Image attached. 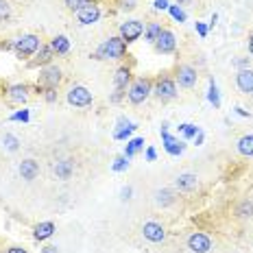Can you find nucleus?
I'll list each match as a JSON object with an SVG mask.
<instances>
[{"mask_svg": "<svg viewBox=\"0 0 253 253\" xmlns=\"http://www.w3.org/2000/svg\"><path fill=\"white\" fill-rule=\"evenodd\" d=\"M208 101L214 105V107H220V94H218V87H216L214 79H210V89H208Z\"/></svg>", "mask_w": 253, "mask_h": 253, "instance_id": "nucleus-27", "label": "nucleus"}, {"mask_svg": "<svg viewBox=\"0 0 253 253\" xmlns=\"http://www.w3.org/2000/svg\"><path fill=\"white\" fill-rule=\"evenodd\" d=\"M61 83V68L59 66H46L40 70V85L44 89H55Z\"/></svg>", "mask_w": 253, "mask_h": 253, "instance_id": "nucleus-5", "label": "nucleus"}, {"mask_svg": "<svg viewBox=\"0 0 253 253\" xmlns=\"http://www.w3.org/2000/svg\"><path fill=\"white\" fill-rule=\"evenodd\" d=\"M135 129H138V125H131V123H126L125 118H120L118 120V129L114 131V138L116 140H126Z\"/></svg>", "mask_w": 253, "mask_h": 253, "instance_id": "nucleus-21", "label": "nucleus"}, {"mask_svg": "<svg viewBox=\"0 0 253 253\" xmlns=\"http://www.w3.org/2000/svg\"><path fill=\"white\" fill-rule=\"evenodd\" d=\"M175 188L181 190V192H192V190L199 188V177L192 175V172H183L175 179Z\"/></svg>", "mask_w": 253, "mask_h": 253, "instance_id": "nucleus-14", "label": "nucleus"}, {"mask_svg": "<svg viewBox=\"0 0 253 253\" xmlns=\"http://www.w3.org/2000/svg\"><path fill=\"white\" fill-rule=\"evenodd\" d=\"M197 33L201 35V38H205V35H208V26H205L203 22H197Z\"/></svg>", "mask_w": 253, "mask_h": 253, "instance_id": "nucleus-40", "label": "nucleus"}, {"mask_svg": "<svg viewBox=\"0 0 253 253\" xmlns=\"http://www.w3.org/2000/svg\"><path fill=\"white\" fill-rule=\"evenodd\" d=\"M114 85L118 92H125L131 85V68L129 66H120L114 75Z\"/></svg>", "mask_w": 253, "mask_h": 253, "instance_id": "nucleus-15", "label": "nucleus"}, {"mask_svg": "<svg viewBox=\"0 0 253 253\" xmlns=\"http://www.w3.org/2000/svg\"><path fill=\"white\" fill-rule=\"evenodd\" d=\"M142 33H144V24H142L140 20H129V22H123V24H120V38H123L126 44L135 42Z\"/></svg>", "mask_w": 253, "mask_h": 253, "instance_id": "nucleus-7", "label": "nucleus"}, {"mask_svg": "<svg viewBox=\"0 0 253 253\" xmlns=\"http://www.w3.org/2000/svg\"><path fill=\"white\" fill-rule=\"evenodd\" d=\"M125 55H126V42L120 38H109V40H105L101 46L96 48V52H94V57L96 59H114V61H120V59H125Z\"/></svg>", "mask_w": 253, "mask_h": 253, "instance_id": "nucleus-1", "label": "nucleus"}, {"mask_svg": "<svg viewBox=\"0 0 253 253\" xmlns=\"http://www.w3.org/2000/svg\"><path fill=\"white\" fill-rule=\"evenodd\" d=\"M236 149H238L240 155L245 157H253V133H247L236 142Z\"/></svg>", "mask_w": 253, "mask_h": 253, "instance_id": "nucleus-22", "label": "nucleus"}, {"mask_svg": "<svg viewBox=\"0 0 253 253\" xmlns=\"http://www.w3.org/2000/svg\"><path fill=\"white\" fill-rule=\"evenodd\" d=\"M151 92H153L151 81L144 79V77H140L131 83L129 89H126V98H129V103H133V105H142L146 98L151 96Z\"/></svg>", "mask_w": 253, "mask_h": 253, "instance_id": "nucleus-2", "label": "nucleus"}, {"mask_svg": "<svg viewBox=\"0 0 253 253\" xmlns=\"http://www.w3.org/2000/svg\"><path fill=\"white\" fill-rule=\"evenodd\" d=\"M42 253H59V249H57V247H52V245H48V247H44V249H42Z\"/></svg>", "mask_w": 253, "mask_h": 253, "instance_id": "nucleus-43", "label": "nucleus"}, {"mask_svg": "<svg viewBox=\"0 0 253 253\" xmlns=\"http://www.w3.org/2000/svg\"><path fill=\"white\" fill-rule=\"evenodd\" d=\"M9 15H11V4L7 0H0V22H4Z\"/></svg>", "mask_w": 253, "mask_h": 253, "instance_id": "nucleus-34", "label": "nucleus"}, {"mask_svg": "<svg viewBox=\"0 0 253 253\" xmlns=\"http://www.w3.org/2000/svg\"><path fill=\"white\" fill-rule=\"evenodd\" d=\"M87 2H92V0H66V7L68 9H70V11H79V9H81V7H85V4Z\"/></svg>", "mask_w": 253, "mask_h": 253, "instance_id": "nucleus-33", "label": "nucleus"}, {"mask_svg": "<svg viewBox=\"0 0 253 253\" xmlns=\"http://www.w3.org/2000/svg\"><path fill=\"white\" fill-rule=\"evenodd\" d=\"M162 140H164V149L170 153V155H181L183 149H186V144H183L181 140L172 138L168 131H162Z\"/></svg>", "mask_w": 253, "mask_h": 253, "instance_id": "nucleus-16", "label": "nucleus"}, {"mask_svg": "<svg viewBox=\"0 0 253 253\" xmlns=\"http://www.w3.org/2000/svg\"><path fill=\"white\" fill-rule=\"evenodd\" d=\"M120 194H123V199H125V201H126V199H131V188H129V186L123 188V192H120Z\"/></svg>", "mask_w": 253, "mask_h": 253, "instance_id": "nucleus-44", "label": "nucleus"}, {"mask_svg": "<svg viewBox=\"0 0 253 253\" xmlns=\"http://www.w3.org/2000/svg\"><path fill=\"white\" fill-rule=\"evenodd\" d=\"M168 11H170V15L177 20V22H186V11H183L181 7H177V4H170V7H168Z\"/></svg>", "mask_w": 253, "mask_h": 253, "instance_id": "nucleus-32", "label": "nucleus"}, {"mask_svg": "<svg viewBox=\"0 0 253 253\" xmlns=\"http://www.w3.org/2000/svg\"><path fill=\"white\" fill-rule=\"evenodd\" d=\"M186 2H190V0H179V4H186Z\"/></svg>", "mask_w": 253, "mask_h": 253, "instance_id": "nucleus-49", "label": "nucleus"}, {"mask_svg": "<svg viewBox=\"0 0 253 253\" xmlns=\"http://www.w3.org/2000/svg\"><path fill=\"white\" fill-rule=\"evenodd\" d=\"M153 94H155V96L160 98L162 103L172 101V98L177 96V83H175V79H170V77H160V79L155 81Z\"/></svg>", "mask_w": 253, "mask_h": 253, "instance_id": "nucleus-4", "label": "nucleus"}, {"mask_svg": "<svg viewBox=\"0 0 253 253\" xmlns=\"http://www.w3.org/2000/svg\"><path fill=\"white\" fill-rule=\"evenodd\" d=\"M168 7H170L168 0H155V9H162V11H164V9H168Z\"/></svg>", "mask_w": 253, "mask_h": 253, "instance_id": "nucleus-42", "label": "nucleus"}, {"mask_svg": "<svg viewBox=\"0 0 253 253\" xmlns=\"http://www.w3.org/2000/svg\"><path fill=\"white\" fill-rule=\"evenodd\" d=\"M177 81H179V85L181 87H194L197 85V81H199V75H197V70H194L192 66H188V63H181V66L177 68Z\"/></svg>", "mask_w": 253, "mask_h": 253, "instance_id": "nucleus-8", "label": "nucleus"}, {"mask_svg": "<svg viewBox=\"0 0 253 253\" xmlns=\"http://www.w3.org/2000/svg\"><path fill=\"white\" fill-rule=\"evenodd\" d=\"M203 138H205V135H203V131H199V133L194 135V142H197V146H199V144H203Z\"/></svg>", "mask_w": 253, "mask_h": 253, "instance_id": "nucleus-45", "label": "nucleus"}, {"mask_svg": "<svg viewBox=\"0 0 253 253\" xmlns=\"http://www.w3.org/2000/svg\"><path fill=\"white\" fill-rule=\"evenodd\" d=\"M35 55H38V59L31 61L29 66H48V63L52 61V57H55V52H52L50 44H42V48L35 52Z\"/></svg>", "mask_w": 253, "mask_h": 253, "instance_id": "nucleus-20", "label": "nucleus"}, {"mask_svg": "<svg viewBox=\"0 0 253 253\" xmlns=\"http://www.w3.org/2000/svg\"><path fill=\"white\" fill-rule=\"evenodd\" d=\"M52 234H55V225L52 223H40L38 227L33 229V238L35 240H46V238H50Z\"/></svg>", "mask_w": 253, "mask_h": 253, "instance_id": "nucleus-24", "label": "nucleus"}, {"mask_svg": "<svg viewBox=\"0 0 253 253\" xmlns=\"http://www.w3.org/2000/svg\"><path fill=\"white\" fill-rule=\"evenodd\" d=\"M92 101H94V96H92V92H89L87 87L75 85V87L68 89V103L75 105V107H89Z\"/></svg>", "mask_w": 253, "mask_h": 253, "instance_id": "nucleus-6", "label": "nucleus"}, {"mask_svg": "<svg viewBox=\"0 0 253 253\" xmlns=\"http://www.w3.org/2000/svg\"><path fill=\"white\" fill-rule=\"evenodd\" d=\"M234 66L240 68V70H245V68H249V59H238V61H234Z\"/></svg>", "mask_w": 253, "mask_h": 253, "instance_id": "nucleus-41", "label": "nucleus"}, {"mask_svg": "<svg viewBox=\"0 0 253 253\" xmlns=\"http://www.w3.org/2000/svg\"><path fill=\"white\" fill-rule=\"evenodd\" d=\"M236 85H238L242 94H253V68L238 70V75H236Z\"/></svg>", "mask_w": 253, "mask_h": 253, "instance_id": "nucleus-13", "label": "nucleus"}, {"mask_svg": "<svg viewBox=\"0 0 253 253\" xmlns=\"http://www.w3.org/2000/svg\"><path fill=\"white\" fill-rule=\"evenodd\" d=\"M142 149H144V138H133V140H129V142H126V146H125V157H126V160H131V157L138 155Z\"/></svg>", "mask_w": 253, "mask_h": 253, "instance_id": "nucleus-25", "label": "nucleus"}, {"mask_svg": "<svg viewBox=\"0 0 253 253\" xmlns=\"http://www.w3.org/2000/svg\"><path fill=\"white\" fill-rule=\"evenodd\" d=\"M155 157H157V151L153 149V146H149V149H146V162H155Z\"/></svg>", "mask_w": 253, "mask_h": 253, "instance_id": "nucleus-39", "label": "nucleus"}, {"mask_svg": "<svg viewBox=\"0 0 253 253\" xmlns=\"http://www.w3.org/2000/svg\"><path fill=\"white\" fill-rule=\"evenodd\" d=\"M44 98H46V101H48V103H52V101H55V98H57V94H55V89H44Z\"/></svg>", "mask_w": 253, "mask_h": 253, "instance_id": "nucleus-38", "label": "nucleus"}, {"mask_svg": "<svg viewBox=\"0 0 253 253\" xmlns=\"http://www.w3.org/2000/svg\"><path fill=\"white\" fill-rule=\"evenodd\" d=\"M188 249L192 253H208L212 249V240H210L208 234H201V231H194L188 238Z\"/></svg>", "mask_w": 253, "mask_h": 253, "instance_id": "nucleus-9", "label": "nucleus"}, {"mask_svg": "<svg viewBox=\"0 0 253 253\" xmlns=\"http://www.w3.org/2000/svg\"><path fill=\"white\" fill-rule=\"evenodd\" d=\"M179 131H181V133H183V138H186V140H192L194 135H197V133H199V131H201V129H199L197 125L183 123V125H179Z\"/></svg>", "mask_w": 253, "mask_h": 253, "instance_id": "nucleus-29", "label": "nucleus"}, {"mask_svg": "<svg viewBox=\"0 0 253 253\" xmlns=\"http://www.w3.org/2000/svg\"><path fill=\"white\" fill-rule=\"evenodd\" d=\"M114 170L116 172H123V170H126V168H129V160H126V157L123 155V157H118V160H114Z\"/></svg>", "mask_w": 253, "mask_h": 253, "instance_id": "nucleus-35", "label": "nucleus"}, {"mask_svg": "<svg viewBox=\"0 0 253 253\" xmlns=\"http://www.w3.org/2000/svg\"><path fill=\"white\" fill-rule=\"evenodd\" d=\"M7 253H26V249H22V247H11Z\"/></svg>", "mask_w": 253, "mask_h": 253, "instance_id": "nucleus-46", "label": "nucleus"}, {"mask_svg": "<svg viewBox=\"0 0 253 253\" xmlns=\"http://www.w3.org/2000/svg\"><path fill=\"white\" fill-rule=\"evenodd\" d=\"M29 118H31L29 109H20V112H15L11 116V120H22V123H29Z\"/></svg>", "mask_w": 253, "mask_h": 253, "instance_id": "nucleus-37", "label": "nucleus"}, {"mask_svg": "<svg viewBox=\"0 0 253 253\" xmlns=\"http://www.w3.org/2000/svg\"><path fill=\"white\" fill-rule=\"evenodd\" d=\"M50 48H52V52H57V55H68L70 42H68L66 35H57V38H52V42H50Z\"/></svg>", "mask_w": 253, "mask_h": 253, "instance_id": "nucleus-23", "label": "nucleus"}, {"mask_svg": "<svg viewBox=\"0 0 253 253\" xmlns=\"http://www.w3.org/2000/svg\"><path fill=\"white\" fill-rule=\"evenodd\" d=\"M7 98L11 103H26V98H29V87L26 85H11L7 89Z\"/></svg>", "mask_w": 253, "mask_h": 253, "instance_id": "nucleus-19", "label": "nucleus"}, {"mask_svg": "<svg viewBox=\"0 0 253 253\" xmlns=\"http://www.w3.org/2000/svg\"><path fill=\"white\" fill-rule=\"evenodd\" d=\"M2 144H4V149H7V151H18V144H20V142H18V138H15V135L7 133V135L2 138Z\"/></svg>", "mask_w": 253, "mask_h": 253, "instance_id": "nucleus-31", "label": "nucleus"}, {"mask_svg": "<svg viewBox=\"0 0 253 253\" xmlns=\"http://www.w3.org/2000/svg\"><path fill=\"white\" fill-rule=\"evenodd\" d=\"M162 31H164V29H162V24H160V22H151V24L144 29V38H146V42H149V44H155L157 38L162 35Z\"/></svg>", "mask_w": 253, "mask_h": 253, "instance_id": "nucleus-26", "label": "nucleus"}, {"mask_svg": "<svg viewBox=\"0 0 253 253\" xmlns=\"http://www.w3.org/2000/svg\"><path fill=\"white\" fill-rule=\"evenodd\" d=\"M155 201L160 203V205H168V203L175 201V199H172L170 190H160V192H155Z\"/></svg>", "mask_w": 253, "mask_h": 253, "instance_id": "nucleus-30", "label": "nucleus"}, {"mask_svg": "<svg viewBox=\"0 0 253 253\" xmlns=\"http://www.w3.org/2000/svg\"><path fill=\"white\" fill-rule=\"evenodd\" d=\"M236 216H238V218H251L253 216V203L251 201H242L238 208H236Z\"/></svg>", "mask_w": 253, "mask_h": 253, "instance_id": "nucleus-28", "label": "nucleus"}, {"mask_svg": "<svg viewBox=\"0 0 253 253\" xmlns=\"http://www.w3.org/2000/svg\"><path fill=\"white\" fill-rule=\"evenodd\" d=\"M118 7L123 9V11H133V9L138 7V0H118Z\"/></svg>", "mask_w": 253, "mask_h": 253, "instance_id": "nucleus-36", "label": "nucleus"}, {"mask_svg": "<svg viewBox=\"0 0 253 253\" xmlns=\"http://www.w3.org/2000/svg\"><path fill=\"white\" fill-rule=\"evenodd\" d=\"M153 46H155V50L162 52V55L175 52V48H177V38H175V33H172V31H168V29H164V31H162V35L157 38V42H155Z\"/></svg>", "mask_w": 253, "mask_h": 253, "instance_id": "nucleus-10", "label": "nucleus"}, {"mask_svg": "<svg viewBox=\"0 0 253 253\" xmlns=\"http://www.w3.org/2000/svg\"><path fill=\"white\" fill-rule=\"evenodd\" d=\"M20 175H22V179H26V181H33V179L40 175V164L35 160H24L22 164H20Z\"/></svg>", "mask_w": 253, "mask_h": 253, "instance_id": "nucleus-17", "label": "nucleus"}, {"mask_svg": "<svg viewBox=\"0 0 253 253\" xmlns=\"http://www.w3.org/2000/svg\"><path fill=\"white\" fill-rule=\"evenodd\" d=\"M98 18H101V7L96 2H87L85 7H81L77 11V20L81 24H94L98 22Z\"/></svg>", "mask_w": 253, "mask_h": 253, "instance_id": "nucleus-11", "label": "nucleus"}, {"mask_svg": "<svg viewBox=\"0 0 253 253\" xmlns=\"http://www.w3.org/2000/svg\"><path fill=\"white\" fill-rule=\"evenodd\" d=\"M52 170H55V175L59 179H70L72 172H75V162L72 160H59V162H55Z\"/></svg>", "mask_w": 253, "mask_h": 253, "instance_id": "nucleus-18", "label": "nucleus"}, {"mask_svg": "<svg viewBox=\"0 0 253 253\" xmlns=\"http://www.w3.org/2000/svg\"><path fill=\"white\" fill-rule=\"evenodd\" d=\"M13 48L20 57H31L42 48V40H40V35H33V33L22 35V38H18L13 42Z\"/></svg>", "mask_w": 253, "mask_h": 253, "instance_id": "nucleus-3", "label": "nucleus"}, {"mask_svg": "<svg viewBox=\"0 0 253 253\" xmlns=\"http://www.w3.org/2000/svg\"><path fill=\"white\" fill-rule=\"evenodd\" d=\"M249 52H251V55H253V35H251V38H249Z\"/></svg>", "mask_w": 253, "mask_h": 253, "instance_id": "nucleus-48", "label": "nucleus"}, {"mask_svg": "<svg viewBox=\"0 0 253 253\" xmlns=\"http://www.w3.org/2000/svg\"><path fill=\"white\" fill-rule=\"evenodd\" d=\"M142 234H144V238L151 240V242H162L166 238V229L162 227L160 223H155V220H149V223L142 225Z\"/></svg>", "mask_w": 253, "mask_h": 253, "instance_id": "nucleus-12", "label": "nucleus"}, {"mask_svg": "<svg viewBox=\"0 0 253 253\" xmlns=\"http://www.w3.org/2000/svg\"><path fill=\"white\" fill-rule=\"evenodd\" d=\"M236 114H240V116H245V118H249V112H245L242 107H236Z\"/></svg>", "mask_w": 253, "mask_h": 253, "instance_id": "nucleus-47", "label": "nucleus"}]
</instances>
